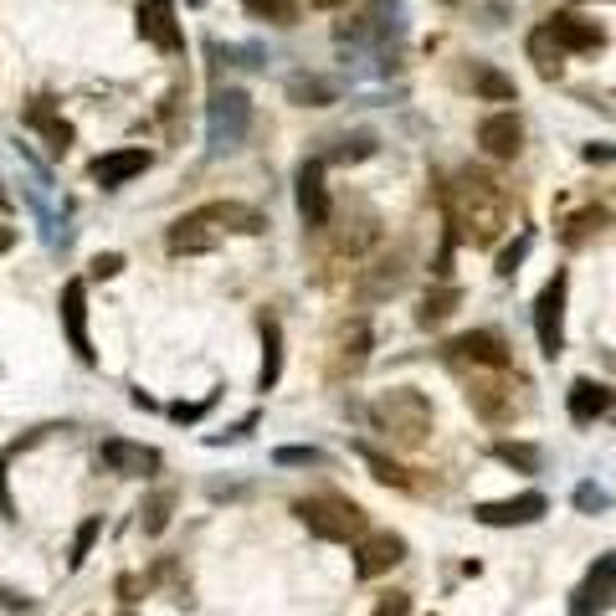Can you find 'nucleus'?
Returning <instances> with one entry per match:
<instances>
[{
  "label": "nucleus",
  "mask_w": 616,
  "mask_h": 616,
  "mask_svg": "<svg viewBox=\"0 0 616 616\" xmlns=\"http://www.w3.org/2000/svg\"><path fill=\"white\" fill-rule=\"evenodd\" d=\"M370 421H376V431H386L396 447H416V443H427V431H431V406L421 390L396 386L370 406Z\"/></svg>",
  "instance_id": "f257e3e1"
},
{
  "label": "nucleus",
  "mask_w": 616,
  "mask_h": 616,
  "mask_svg": "<svg viewBox=\"0 0 616 616\" xmlns=\"http://www.w3.org/2000/svg\"><path fill=\"white\" fill-rule=\"evenodd\" d=\"M294 514H298V519H304L319 539H335V545H345V539H360V535H365V509L355 504V498H345V494L298 498Z\"/></svg>",
  "instance_id": "f03ea898"
},
{
  "label": "nucleus",
  "mask_w": 616,
  "mask_h": 616,
  "mask_svg": "<svg viewBox=\"0 0 616 616\" xmlns=\"http://www.w3.org/2000/svg\"><path fill=\"white\" fill-rule=\"evenodd\" d=\"M247 129H252V103H247V93H237V88L216 93L211 113H206V139H211V149H237L241 139H247Z\"/></svg>",
  "instance_id": "7ed1b4c3"
},
{
  "label": "nucleus",
  "mask_w": 616,
  "mask_h": 616,
  "mask_svg": "<svg viewBox=\"0 0 616 616\" xmlns=\"http://www.w3.org/2000/svg\"><path fill=\"white\" fill-rule=\"evenodd\" d=\"M535 335H539V349H545V360H555L565 349V272L539 288L535 298Z\"/></svg>",
  "instance_id": "20e7f679"
},
{
  "label": "nucleus",
  "mask_w": 616,
  "mask_h": 616,
  "mask_svg": "<svg viewBox=\"0 0 616 616\" xmlns=\"http://www.w3.org/2000/svg\"><path fill=\"white\" fill-rule=\"evenodd\" d=\"M139 37L160 52H186V31H180V16H175L170 0H139Z\"/></svg>",
  "instance_id": "39448f33"
},
{
  "label": "nucleus",
  "mask_w": 616,
  "mask_h": 616,
  "mask_svg": "<svg viewBox=\"0 0 616 616\" xmlns=\"http://www.w3.org/2000/svg\"><path fill=\"white\" fill-rule=\"evenodd\" d=\"M447 355H453V360H473V365H483V370H509V345H504V335H494V329L457 335L453 345H447Z\"/></svg>",
  "instance_id": "423d86ee"
},
{
  "label": "nucleus",
  "mask_w": 616,
  "mask_h": 616,
  "mask_svg": "<svg viewBox=\"0 0 616 616\" xmlns=\"http://www.w3.org/2000/svg\"><path fill=\"white\" fill-rule=\"evenodd\" d=\"M221 237H227V231L216 227L211 216H206V206H201V211L180 216V221H175V227H170V252H175V257L211 252V247H221Z\"/></svg>",
  "instance_id": "0eeeda50"
},
{
  "label": "nucleus",
  "mask_w": 616,
  "mask_h": 616,
  "mask_svg": "<svg viewBox=\"0 0 616 616\" xmlns=\"http://www.w3.org/2000/svg\"><path fill=\"white\" fill-rule=\"evenodd\" d=\"M406 560V539L401 535H360V549H355V576L376 580L386 576L390 565Z\"/></svg>",
  "instance_id": "6e6552de"
},
{
  "label": "nucleus",
  "mask_w": 616,
  "mask_h": 616,
  "mask_svg": "<svg viewBox=\"0 0 616 616\" xmlns=\"http://www.w3.org/2000/svg\"><path fill=\"white\" fill-rule=\"evenodd\" d=\"M62 329H68V345L82 365H93V339H88V288L78 278L62 288Z\"/></svg>",
  "instance_id": "1a4fd4ad"
},
{
  "label": "nucleus",
  "mask_w": 616,
  "mask_h": 616,
  "mask_svg": "<svg viewBox=\"0 0 616 616\" xmlns=\"http://www.w3.org/2000/svg\"><path fill=\"white\" fill-rule=\"evenodd\" d=\"M545 31L555 37V47H560V52H596V47L606 41V31L596 27V21H586V16H570V11H555Z\"/></svg>",
  "instance_id": "9d476101"
},
{
  "label": "nucleus",
  "mask_w": 616,
  "mask_h": 616,
  "mask_svg": "<svg viewBox=\"0 0 616 616\" xmlns=\"http://www.w3.org/2000/svg\"><path fill=\"white\" fill-rule=\"evenodd\" d=\"M298 216H304V227H329V186H324L319 160L298 170Z\"/></svg>",
  "instance_id": "9b49d317"
},
{
  "label": "nucleus",
  "mask_w": 616,
  "mask_h": 616,
  "mask_svg": "<svg viewBox=\"0 0 616 616\" xmlns=\"http://www.w3.org/2000/svg\"><path fill=\"white\" fill-rule=\"evenodd\" d=\"M545 494H519V498H498V504H478V524L509 529V524H535L545 519Z\"/></svg>",
  "instance_id": "f8f14e48"
},
{
  "label": "nucleus",
  "mask_w": 616,
  "mask_h": 616,
  "mask_svg": "<svg viewBox=\"0 0 616 616\" xmlns=\"http://www.w3.org/2000/svg\"><path fill=\"white\" fill-rule=\"evenodd\" d=\"M149 149H113V155H98L93 160V180L103 190H119V186H129L135 175H145L149 170Z\"/></svg>",
  "instance_id": "ddd939ff"
},
{
  "label": "nucleus",
  "mask_w": 616,
  "mask_h": 616,
  "mask_svg": "<svg viewBox=\"0 0 616 616\" xmlns=\"http://www.w3.org/2000/svg\"><path fill=\"white\" fill-rule=\"evenodd\" d=\"M103 468L123 473V478H145V473L160 468V453H155V447H139V443H123V437H108L103 443Z\"/></svg>",
  "instance_id": "4468645a"
},
{
  "label": "nucleus",
  "mask_w": 616,
  "mask_h": 616,
  "mask_svg": "<svg viewBox=\"0 0 616 616\" xmlns=\"http://www.w3.org/2000/svg\"><path fill=\"white\" fill-rule=\"evenodd\" d=\"M478 145L494 155V160H514L524 149V129L514 113H488V119L478 123Z\"/></svg>",
  "instance_id": "2eb2a0df"
},
{
  "label": "nucleus",
  "mask_w": 616,
  "mask_h": 616,
  "mask_svg": "<svg viewBox=\"0 0 616 616\" xmlns=\"http://www.w3.org/2000/svg\"><path fill=\"white\" fill-rule=\"evenodd\" d=\"M612 606H616V586L602 570H590V576L580 580V590L570 596V616H606Z\"/></svg>",
  "instance_id": "dca6fc26"
},
{
  "label": "nucleus",
  "mask_w": 616,
  "mask_h": 616,
  "mask_svg": "<svg viewBox=\"0 0 616 616\" xmlns=\"http://www.w3.org/2000/svg\"><path fill=\"white\" fill-rule=\"evenodd\" d=\"M27 123H31V129H41V139H47V149H52V155H68L72 123H62V119L52 113V98H37V103L27 108Z\"/></svg>",
  "instance_id": "f3484780"
},
{
  "label": "nucleus",
  "mask_w": 616,
  "mask_h": 616,
  "mask_svg": "<svg viewBox=\"0 0 616 616\" xmlns=\"http://www.w3.org/2000/svg\"><path fill=\"white\" fill-rule=\"evenodd\" d=\"M565 406H570V421H580V427H586V421H596V416L612 406V390L596 386V380H576V386H570V396H565Z\"/></svg>",
  "instance_id": "a211bd4d"
},
{
  "label": "nucleus",
  "mask_w": 616,
  "mask_h": 616,
  "mask_svg": "<svg viewBox=\"0 0 616 616\" xmlns=\"http://www.w3.org/2000/svg\"><path fill=\"white\" fill-rule=\"evenodd\" d=\"M206 216H211L221 231H241V237H257V231H262V211H252V206H241V201H211Z\"/></svg>",
  "instance_id": "6ab92c4d"
},
{
  "label": "nucleus",
  "mask_w": 616,
  "mask_h": 616,
  "mask_svg": "<svg viewBox=\"0 0 616 616\" xmlns=\"http://www.w3.org/2000/svg\"><path fill=\"white\" fill-rule=\"evenodd\" d=\"M468 401H473V411H478L483 421H509V411H514L509 386H494V380H478V386L468 390Z\"/></svg>",
  "instance_id": "aec40b11"
},
{
  "label": "nucleus",
  "mask_w": 616,
  "mask_h": 616,
  "mask_svg": "<svg viewBox=\"0 0 616 616\" xmlns=\"http://www.w3.org/2000/svg\"><path fill=\"white\" fill-rule=\"evenodd\" d=\"M278 376H282V324L262 319V370H257V386L272 390Z\"/></svg>",
  "instance_id": "412c9836"
},
{
  "label": "nucleus",
  "mask_w": 616,
  "mask_h": 616,
  "mask_svg": "<svg viewBox=\"0 0 616 616\" xmlns=\"http://www.w3.org/2000/svg\"><path fill=\"white\" fill-rule=\"evenodd\" d=\"M288 98L304 103V108H329L339 98V88L335 82H324V78H304V72H298V78H288Z\"/></svg>",
  "instance_id": "4be33fe9"
},
{
  "label": "nucleus",
  "mask_w": 616,
  "mask_h": 616,
  "mask_svg": "<svg viewBox=\"0 0 616 616\" xmlns=\"http://www.w3.org/2000/svg\"><path fill=\"white\" fill-rule=\"evenodd\" d=\"M529 62L539 68V78H560L565 52L555 47V37H549V31H535V37H529Z\"/></svg>",
  "instance_id": "5701e85b"
},
{
  "label": "nucleus",
  "mask_w": 616,
  "mask_h": 616,
  "mask_svg": "<svg viewBox=\"0 0 616 616\" xmlns=\"http://www.w3.org/2000/svg\"><path fill=\"white\" fill-rule=\"evenodd\" d=\"M457 304H463V294H457L453 282H447V288H431V294L421 298V308H416V324H427V329H431V324H443Z\"/></svg>",
  "instance_id": "b1692460"
},
{
  "label": "nucleus",
  "mask_w": 616,
  "mask_h": 616,
  "mask_svg": "<svg viewBox=\"0 0 616 616\" xmlns=\"http://www.w3.org/2000/svg\"><path fill=\"white\" fill-rule=\"evenodd\" d=\"M473 88H478L483 98H494V103H509V98H514V78L494 72L488 62H478V68H473Z\"/></svg>",
  "instance_id": "393cba45"
},
{
  "label": "nucleus",
  "mask_w": 616,
  "mask_h": 616,
  "mask_svg": "<svg viewBox=\"0 0 616 616\" xmlns=\"http://www.w3.org/2000/svg\"><path fill=\"white\" fill-rule=\"evenodd\" d=\"M257 21H272V27H294L298 21V0H241Z\"/></svg>",
  "instance_id": "a878e982"
},
{
  "label": "nucleus",
  "mask_w": 616,
  "mask_h": 616,
  "mask_svg": "<svg viewBox=\"0 0 616 616\" xmlns=\"http://www.w3.org/2000/svg\"><path fill=\"white\" fill-rule=\"evenodd\" d=\"M494 457L504 463V468H519V473H539V447H529V443H498L494 447Z\"/></svg>",
  "instance_id": "bb28decb"
},
{
  "label": "nucleus",
  "mask_w": 616,
  "mask_h": 616,
  "mask_svg": "<svg viewBox=\"0 0 616 616\" xmlns=\"http://www.w3.org/2000/svg\"><path fill=\"white\" fill-rule=\"evenodd\" d=\"M170 509H175V494L160 488V494L145 504V535H165V524H170Z\"/></svg>",
  "instance_id": "cd10ccee"
},
{
  "label": "nucleus",
  "mask_w": 616,
  "mask_h": 616,
  "mask_svg": "<svg viewBox=\"0 0 616 616\" xmlns=\"http://www.w3.org/2000/svg\"><path fill=\"white\" fill-rule=\"evenodd\" d=\"M98 529H103V519H82V524H78V539H72L68 570H82V565H88V555H93V539H98Z\"/></svg>",
  "instance_id": "c85d7f7f"
},
{
  "label": "nucleus",
  "mask_w": 616,
  "mask_h": 616,
  "mask_svg": "<svg viewBox=\"0 0 616 616\" xmlns=\"http://www.w3.org/2000/svg\"><path fill=\"white\" fill-rule=\"evenodd\" d=\"M272 463H278V468H324L329 457H324L319 447H278Z\"/></svg>",
  "instance_id": "c756f323"
},
{
  "label": "nucleus",
  "mask_w": 616,
  "mask_h": 616,
  "mask_svg": "<svg viewBox=\"0 0 616 616\" xmlns=\"http://www.w3.org/2000/svg\"><path fill=\"white\" fill-rule=\"evenodd\" d=\"M360 457H365V463H370V473H376L380 483H396V488H406V483H411L401 468H396V463H390V457H380L376 447H360Z\"/></svg>",
  "instance_id": "7c9ffc66"
},
{
  "label": "nucleus",
  "mask_w": 616,
  "mask_h": 616,
  "mask_svg": "<svg viewBox=\"0 0 616 616\" xmlns=\"http://www.w3.org/2000/svg\"><path fill=\"white\" fill-rule=\"evenodd\" d=\"M529 241H535V237H529V231H524V237L519 241H514V247H504V252H498V278H514V272H519V262H524V252H529Z\"/></svg>",
  "instance_id": "2f4dec72"
},
{
  "label": "nucleus",
  "mask_w": 616,
  "mask_h": 616,
  "mask_svg": "<svg viewBox=\"0 0 616 616\" xmlns=\"http://www.w3.org/2000/svg\"><path fill=\"white\" fill-rule=\"evenodd\" d=\"M576 509L580 514H602V509H612V494L596 488V483H580V488H576Z\"/></svg>",
  "instance_id": "473e14b6"
},
{
  "label": "nucleus",
  "mask_w": 616,
  "mask_h": 616,
  "mask_svg": "<svg viewBox=\"0 0 616 616\" xmlns=\"http://www.w3.org/2000/svg\"><path fill=\"white\" fill-rule=\"evenodd\" d=\"M370 616H411V596H406V590H390V596H380V606Z\"/></svg>",
  "instance_id": "72a5a7b5"
},
{
  "label": "nucleus",
  "mask_w": 616,
  "mask_h": 616,
  "mask_svg": "<svg viewBox=\"0 0 616 616\" xmlns=\"http://www.w3.org/2000/svg\"><path fill=\"white\" fill-rule=\"evenodd\" d=\"M370 155H376V139H370V135L345 139V149H339V160H370Z\"/></svg>",
  "instance_id": "f704fd0d"
},
{
  "label": "nucleus",
  "mask_w": 616,
  "mask_h": 616,
  "mask_svg": "<svg viewBox=\"0 0 616 616\" xmlns=\"http://www.w3.org/2000/svg\"><path fill=\"white\" fill-rule=\"evenodd\" d=\"M119 268H123V257H113V252H108V257H98V262H93V272H98V278H113Z\"/></svg>",
  "instance_id": "c9c22d12"
},
{
  "label": "nucleus",
  "mask_w": 616,
  "mask_h": 616,
  "mask_svg": "<svg viewBox=\"0 0 616 616\" xmlns=\"http://www.w3.org/2000/svg\"><path fill=\"white\" fill-rule=\"evenodd\" d=\"M206 406H211V401H201V406H175V421H201V416H206Z\"/></svg>",
  "instance_id": "e433bc0d"
},
{
  "label": "nucleus",
  "mask_w": 616,
  "mask_h": 616,
  "mask_svg": "<svg viewBox=\"0 0 616 616\" xmlns=\"http://www.w3.org/2000/svg\"><path fill=\"white\" fill-rule=\"evenodd\" d=\"M0 514L11 519V494H6V457H0Z\"/></svg>",
  "instance_id": "4c0bfd02"
},
{
  "label": "nucleus",
  "mask_w": 616,
  "mask_h": 616,
  "mask_svg": "<svg viewBox=\"0 0 616 616\" xmlns=\"http://www.w3.org/2000/svg\"><path fill=\"white\" fill-rule=\"evenodd\" d=\"M596 570H602V576L616 586V555H606V560H596Z\"/></svg>",
  "instance_id": "58836bf2"
},
{
  "label": "nucleus",
  "mask_w": 616,
  "mask_h": 616,
  "mask_svg": "<svg viewBox=\"0 0 616 616\" xmlns=\"http://www.w3.org/2000/svg\"><path fill=\"white\" fill-rule=\"evenodd\" d=\"M11 247H16V231L6 227V221H0V252H11Z\"/></svg>",
  "instance_id": "ea45409f"
},
{
  "label": "nucleus",
  "mask_w": 616,
  "mask_h": 616,
  "mask_svg": "<svg viewBox=\"0 0 616 616\" xmlns=\"http://www.w3.org/2000/svg\"><path fill=\"white\" fill-rule=\"evenodd\" d=\"M308 6H319V11H339V6H349V0H308Z\"/></svg>",
  "instance_id": "a19ab883"
},
{
  "label": "nucleus",
  "mask_w": 616,
  "mask_h": 616,
  "mask_svg": "<svg viewBox=\"0 0 616 616\" xmlns=\"http://www.w3.org/2000/svg\"><path fill=\"white\" fill-rule=\"evenodd\" d=\"M443 6H453V0H443Z\"/></svg>",
  "instance_id": "79ce46f5"
},
{
  "label": "nucleus",
  "mask_w": 616,
  "mask_h": 616,
  "mask_svg": "<svg viewBox=\"0 0 616 616\" xmlns=\"http://www.w3.org/2000/svg\"><path fill=\"white\" fill-rule=\"evenodd\" d=\"M0 201H6V196H0Z\"/></svg>",
  "instance_id": "37998d69"
}]
</instances>
